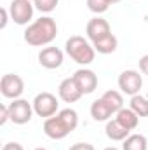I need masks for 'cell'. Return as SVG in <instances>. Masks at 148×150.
Masks as SVG:
<instances>
[{"instance_id": "cell-14", "label": "cell", "mask_w": 148, "mask_h": 150, "mask_svg": "<svg viewBox=\"0 0 148 150\" xmlns=\"http://www.w3.org/2000/svg\"><path fill=\"white\" fill-rule=\"evenodd\" d=\"M115 115H117L115 119H117L127 131H134V129L138 127V124H140V115L134 112V110H131V108H122V110H118Z\"/></svg>"}, {"instance_id": "cell-2", "label": "cell", "mask_w": 148, "mask_h": 150, "mask_svg": "<svg viewBox=\"0 0 148 150\" xmlns=\"http://www.w3.org/2000/svg\"><path fill=\"white\" fill-rule=\"evenodd\" d=\"M58 35V25L51 16H42L35 19L32 25H28V28L25 30V42L28 45L33 47H42L51 44Z\"/></svg>"}, {"instance_id": "cell-21", "label": "cell", "mask_w": 148, "mask_h": 150, "mask_svg": "<svg viewBox=\"0 0 148 150\" xmlns=\"http://www.w3.org/2000/svg\"><path fill=\"white\" fill-rule=\"evenodd\" d=\"M58 4H59V0H33L35 9L40 12H52L58 7Z\"/></svg>"}, {"instance_id": "cell-25", "label": "cell", "mask_w": 148, "mask_h": 150, "mask_svg": "<svg viewBox=\"0 0 148 150\" xmlns=\"http://www.w3.org/2000/svg\"><path fill=\"white\" fill-rule=\"evenodd\" d=\"M2 150H25V149H23V145L18 143V142H9V143L4 145V149Z\"/></svg>"}, {"instance_id": "cell-1", "label": "cell", "mask_w": 148, "mask_h": 150, "mask_svg": "<svg viewBox=\"0 0 148 150\" xmlns=\"http://www.w3.org/2000/svg\"><path fill=\"white\" fill-rule=\"evenodd\" d=\"M78 126V113L73 108H65L56 115L45 119L44 122V133L51 140H63Z\"/></svg>"}, {"instance_id": "cell-11", "label": "cell", "mask_w": 148, "mask_h": 150, "mask_svg": "<svg viewBox=\"0 0 148 150\" xmlns=\"http://www.w3.org/2000/svg\"><path fill=\"white\" fill-rule=\"evenodd\" d=\"M63 51L58 49V47H44L40 52H38V63L47 68V70H54V68H59L63 65Z\"/></svg>"}, {"instance_id": "cell-13", "label": "cell", "mask_w": 148, "mask_h": 150, "mask_svg": "<svg viewBox=\"0 0 148 150\" xmlns=\"http://www.w3.org/2000/svg\"><path fill=\"white\" fill-rule=\"evenodd\" d=\"M111 115H115V113L111 112V108L108 107V103H106L103 98L92 101V105H91V117H92L96 122H105V120L110 119Z\"/></svg>"}, {"instance_id": "cell-29", "label": "cell", "mask_w": 148, "mask_h": 150, "mask_svg": "<svg viewBox=\"0 0 148 150\" xmlns=\"http://www.w3.org/2000/svg\"><path fill=\"white\" fill-rule=\"evenodd\" d=\"M33 150H47V149H33Z\"/></svg>"}, {"instance_id": "cell-16", "label": "cell", "mask_w": 148, "mask_h": 150, "mask_svg": "<svg viewBox=\"0 0 148 150\" xmlns=\"http://www.w3.org/2000/svg\"><path fill=\"white\" fill-rule=\"evenodd\" d=\"M117 45H118V40H117V37L113 33H110L108 37L101 38V40H98V42L92 44L94 51L99 52V54H111V52H115Z\"/></svg>"}, {"instance_id": "cell-24", "label": "cell", "mask_w": 148, "mask_h": 150, "mask_svg": "<svg viewBox=\"0 0 148 150\" xmlns=\"http://www.w3.org/2000/svg\"><path fill=\"white\" fill-rule=\"evenodd\" d=\"M68 150H94V147L91 143H75Z\"/></svg>"}, {"instance_id": "cell-17", "label": "cell", "mask_w": 148, "mask_h": 150, "mask_svg": "<svg viewBox=\"0 0 148 150\" xmlns=\"http://www.w3.org/2000/svg\"><path fill=\"white\" fill-rule=\"evenodd\" d=\"M122 150H148V140L143 134H129L122 143Z\"/></svg>"}, {"instance_id": "cell-5", "label": "cell", "mask_w": 148, "mask_h": 150, "mask_svg": "<svg viewBox=\"0 0 148 150\" xmlns=\"http://www.w3.org/2000/svg\"><path fill=\"white\" fill-rule=\"evenodd\" d=\"M33 11L35 5L32 4V0H12L9 5L11 19L19 26H25L33 19Z\"/></svg>"}, {"instance_id": "cell-18", "label": "cell", "mask_w": 148, "mask_h": 150, "mask_svg": "<svg viewBox=\"0 0 148 150\" xmlns=\"http://www.w3.org/2000/svg\"><path fill=\"white\" fill-rule=\"evenodd\" d=\"M101 98L108 103V107L111 108V112H113V113H117L118 110H122V108H124V98H122V94H120L118 91L110 89V91H106Z\"/></svg>"}, {"instance_id": "cell-4", "label": "cell", "mask_w": 148, "mask_h": 150, "mask_svg": "<svg viewBox=\"0 0 148 150\" xmlns=\"http://www.w3.org/2000/svg\"><path fill=\"white\" fill-rule=\"evenodd\" d=\"M32 105H33V112L37 113L38 117H44V119H49V117L56 115L58 108H59L58 98L52 93H47V91L38 93L37 96L33 98Z\"/></svg>"}, {"instance_id": "cell-20", "label": "cell", "mask_w": 148, "mask_h": 150, "mask_svg": "<svg viewBox=\"0 0 148 150\" xmlns=\"http://www.w3.org/2000/svg\"><path fill=\"white\" fill-rule=\"evenodd\" d=\"M108 7H110L108 0H87V9L94 14H103L108 11Z\"/></svg>"}, {"instance_id": "cell-26", "label": "cell", "mask_w": 148, "mask_h": 150, "mask_svg": "<svg viewBox=\"0 0 148 150\" xmlns=\"http://www.w3.org/2000/svg\"><path fill=\"white\" fill-rule=\"evenodd\" d=\"M11 14H9V11L7 9H2V25H0V28H5L7 26V18H9Z\"/></svg>"}, {"instance_id": "cell-23", "label": "cell", "mask_w": 148, "mask_h": 150, "mask_svg": "<svg viewBox=\"0 0 148 150\" xmlns=\"http://www.w3.org/2000/svg\"><path fill=\"white\" fill-rule=\"evenodd\" d=\"M140 70H141V74L148 75V54L140 58Z\"/></svg>"}, {"instance_id": "cell-27", "label": "cell", "mask_w": 148, "mask_h": 150, "mask_svg": "<svg viewBox=\"0 0 148 150\" xmlns=\"http://www.w3.org/2000/svg\"><path fill=\"white\" fill-rule=\"evenodd\" d=\"M108 2H110V5H113V4H118L120 0H108Z\"/></svg>"}, {"instance_id": "cell-30", "label": "cell", "mask_w": 148, "mask_h": 150, "mask_svg": "<svg viewBox=\"0 0 148 150\" xmlns=\"http://www.w3.org/2000/svg\"><path fill=\"white\" fill-rule=\"evenodd\" d=\"M32 2H33V0H32Z\"/></svg>"}, {"instance_id": "cell-6", "label": "cell", "mask_w": 148, "mask_h": 150, "mask_svg": "<svg viewBox=\"0 0 148 150\" xmlns=\"http://www.w3.org/2000/svg\"><path fill=\"white\" fill-rule=\"evenodd\" d=\"M33 105L28 103V100H23V98H18V100H12V103H9V115H11V120L18 126H23V124H28L33 117Z\"/></svg>"}, {"instance_id": "cell-10", "label": "cell", "mask_w": 148, "mask_h": 150, "mask_svg": "<svg viewBox=\"0 0 148 150\" xmlns=\"http://www.w3.org/2000/svg\"><path fill=\"white\" fill-rule=\"evenodd\" d=\"M73 80L77 82L78 89L82 91V94H91L94 93V89L98 87V75L89 68H80L73 74Z\"/></svg>"}, {"instance_id": "cell-3", "label": "cell", "mask_w": 148, "mask_h": 150, "mask_svg": "<svg viewBox=\"0 0 148 150\" xmlns=\"http://www.w3.org/2000/svg\"><path fill=\"white\" fill-rule=\"evenodd\" d=\"M65 49H66V54L75 63H78L82 67L91 65L94 61V56H96V51H94L92 44L87 38L80 37V35H73V37L68 38L66 44H65Z\"/></svg>"}, {"instance_id": "cell-15", "label": "cell", "mask_w": 148, "mask_h": 150, "mask_svg": "<svg viewBox=\"0 0 148 150\" xmlns=\"http://www.w3.org/2000/svg\"><path fill=\"white\" fill-rule=\"evenodd\" d=\"M105 133H106V136L110 138L111 142H124V140L129 136L131 131H127L117 119H113V120H108V122H106Z\"/></svg>"}, {"instance_id": "cell-28", "label": "cell", "mask_w": 148, "mask_h": 150, "mask_svg": "<svg viewBox=\"0 0 148 150\" xmlns=\"http://www.w3.org/2000/svg\"><path fill=\"white\" fill-rule=\"evenodd\" d=\"M103 150H118L117 147H106V149H103Z\"/></svg>"}, {"instance_id": "cell-8", "label": "cell", "mask_w": 148, "mask_h": 150, "mask_svg": "<svg viewBox=\"0 0 148 150\" xmlns=\"http://www.w3.org/2000/svg\"><path fill=\"white\" fill-rule=\"evenodd\" d=\"M0 91L9 100H18L25 91V80L18 74H5L0 80Z\"/></svg>"}, {"instance_id": "cell-19", "label": "cell", "mask_w": 148, "mask_h": 150, "mask_svg": "<svg viewBox=\"0 0 148 150\" xmlns=\"http://www.w3.org/2000/svg\"><path fill=\"white\" fill-rule=\"evenodd\" d=\"M129 108L134 110L140 117H148V98L141 96V94H134V96H131Z\"/></svg>"}, {"instance_id": "cell-12", "label": "cell", "mask_w": 148, "mask_h": 150, "mask_svg": "<svg viewBox=\"0 0 148 150\" xmlns=\"http://www.w3.org/2000/svg\"><path fill=\"white\" fill-rule=\"evenodd\" d=\"M58 94H59V98L65 103H75V101H78L84 96L82 91L78 89L77 82L73 80V77H68V79L61 80V84L58 87Z\"/></svg>"}, {"instance_id": "cell-7", "label": "cell", "mask_w": 148, "mask_h": 150, "mask_svg": "<svg viewBox=\"0 0 148 150\" xmlns=\"http://www.w3.org/2000/svg\"><path fill=\"white\" fill-rule=\"evenodd\" d=\"M117 82H118V89L124 94L134 96V94H140V89L143 86V77L136 70H124L122 74L118 75Z\"/></svg>"}, {"instance_id": "cell-22", "label": "cell", "mask_w": 148, "mask_h": 150, "mask_svg": "<svg viewBox=\"0 0 148 150\" xmlns=\"http://www.w3.org/2000/svg\"><path fill=\"white\" fill-rule=\"evenodd\" d=\"M7 120H11V115H9V105H2V107H0V124L4 126Z\"/></svg>"}, {"instance_id": "cell-9", "label": "cell", "mask_w": 148, "mask_h": 150, "mask_svg": "<svg viewBox=\"0 0 148 150\" xmlns=\"http://www.w3.org/2000/svg\"><path fill=\"white\" fill-rule=\"evenodd\" d=\"M85 33H87V38L94 44V42H98V40H101V38L108 37V35L111 33L110 23H108L106 19L96 16V18H92V19L87 23V26H85Z\"/></svg>"}]
</instances>
